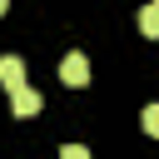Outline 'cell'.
I'll return each mask as SVG.
<instances>
[{
	"instance_id": "1",
	"label": "cell",
	"mask_w": 159,
	"mask_h": 159,
	"mask_svg": "<svg viewBox=\"0 0 159 159\" xmlns=\"http://www.w3.org/2000/svg\"><path fill=\"white\" fill-rule=\"evenodd\" d=\"M60 80H65L70 89H84V84H89V60H84L80 50L65 55V60H60Z\"/></svg>"
},
{
	"instance_id": "2",
	"label": "cell",
	"mask_w": 159,
	"mask_h": 159,
	"mask_svg": "<svg viewBox=\"0 0 159 159\" xmlns=\"http://www.w3.org/2000/svg\"><path fill=\"white\" fill-rule=\"evenodd\" d=\"M40 89H30V84H20V89H10V109L20 114V119H30V114H40Z\"/></svg>"
},
{
	"instance_id": "3",
	"label": "cell",
	"mask_w": 159,
	"mask_h": 159,
	"mask_svg": "<svg viewBox=\"0 0 159 159\" xmlns=\"http://www.w3.org/2000/svg\"><path fill=\"white\" fill-rule=\"evenodd\" d=\"M0 84L5 89H20L25 84V60L20 55H0Z\"/></svg>"
},
{
	"instance_id": "4",
	"label": "cell",
	"mask_w": 159,
	"mask_h": 159,
	"mask_svg": "<svg viewBox=\"0 0 159 159\" xmlns=\"http://www.w3.org/2000/svg\"><path fill=\"white\" fill-rule=\"evenodd\" d=\"M139 35H144V40H159V0L139 10Z\"/></svg>"
},
{
	"instance_id": "5",
	"label": "cell",
	"mask_w": 159,
	"mask_h": 159,
	"mask_svg": "<svg viewBox=\"0 0 159 159\" xmlns=\"http://www.w3.org/2000/svg\"><path fill=\"white\" fill-rule=\"evenodd\" d=\"M139 129H144V134H159V104H144V114H139Z\"/></svg>"
},
{
	"instance_id": "6",
	"label": "cell",
	"mask_w": 159,
	"mask_h": 159,
	"mask_svg": "<svg viewBox=\"0 0 159 159\" xmlns=\"http://www.w3.org/2000/svg\"><path fill=\"white\" fill-rule=\"evenodd\" d=\"M60 159H89V149H84V144H65V149H60Z\"/></svg>"
},
{
	"instance_id": "7",
	"label": "cell",
	"mask_w": 159,
	"mask_h": 159,
	"mask_svg": "<svg viewBox=\"0 0 159 159\" xmlns=\"http://www.w3.org/2000/svg\"><path fill=\"white\" fill-rule=\"evenodd\" d=\"M5 10H10V0H0V15H5Z\"/></svg>"
}]
</instances>
